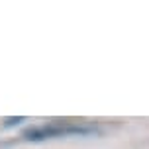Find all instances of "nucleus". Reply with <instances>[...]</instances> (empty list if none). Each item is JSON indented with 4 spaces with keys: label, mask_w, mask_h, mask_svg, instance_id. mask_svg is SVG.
<instances>
[{
    "label": "nucleus",
    "mask_w": 149,
    "mask_h": 149,
    "mask_svg": "<svg viewBox=\"0 0 149 149\" xmlns=\"http://www.w3.org/2000/svg\"><path fill=\"white\" fill-rule=\"evenodd\" d=\"M92 132H94V127L53 124V126L26 130V132H24V137H26L28 141H41V139H47V137H59V135H86V134H92Z\"/></svg>",
    "instance_id": "obj_1"
},
{
    "label": "nucleus",
    "mask_w": 149,
    "mask_h": 149,
    "mask_svg": "<svg viewBox=\"0 0 149 149\" xmlns=\"http://www.w3.org/2000/svg\"><path fill=\"white\" fill-rule=\"evenodd\" d=\"M20 122H24V118H8L4 122V127H10V126H14V124H20Z\"/></svg>",
    "instance_id": "obj_2"
}]
</instances>
